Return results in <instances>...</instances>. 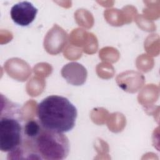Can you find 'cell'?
I'll use <instances>...</instances> for the list:
<instances>
[{
  "label": "cell",
  "instance_id": "5",
  "mask_svg": "<svg viewBox=\"0 0 160 160\" xmlns=\"http://www.w3.org/2000/svg\"><path fill=\"white\" fill-rule=\"evenodd\" d=\"M42 126L38 120H29L24 125V138L32 139L40 132Z\"/></svg>",
  "mask_w": 160,
  "mask_h": 160
},
{
  "label": "cell",
  "instance_id": "4",
  "mask_svg": "<svg viewBox=\"0 0 160 160\" xmlns=\"http://www.w3.org/2000/svg\"><path fill=\"white\" fill-rule=\"evenodd\" d=\"M38 9L29 1H21L14 4L10 11L12 20L18 25L27 26L36 18Z\"/></svg>",
  "mask_w": 160,
  "mask_h": 160
},
{
  "label": "cell",
  "instance_id": "2",
  "mask_svg": "<svg viewBox=\"0 0 160 160\" xmlns=\"http://www.w3.org/2000/svg\"><path fill=\"white\" fill-rule=\"evenodd\" d=\"M20 149L21 154L29 156V159H63L69 154V143L63 133L48 130L42 126L35 138H24Z\"/></svg>",
  "mask_w": 160,
  "mask_h": 160
},
{
  "label": "cell",
  "instance_id": "3",
  "mask_svg": "<svg viewBox=\"0 0 160 160\" xmlns=\"http://www.w3.org/2000/svg\"><path fill=\"white\" fill-rule=\"evenodd\" d=\"M1 97L0 115V149L11 152L20 147L24 140V125L18 105Z\"/></svg>",
  "mask_w": 160,
  "mask_h": 160
},
{
  "label": "cell",
  "instance_id": "1",
  "mask_svg": "<svg viewBox=\"0 0 160 160\" xmlns=\"http://www.w3.org/2000/svg\"><path fill=\"white\" fill-rule=\"evenodd\" d=\"M76 108L66 98L51 95L38 105L37 116L41 126L50 131L64 133L75 126Z\"/></svg>",
  "mask_w": 160,
  "mask_h": 160
}]
</instances>
